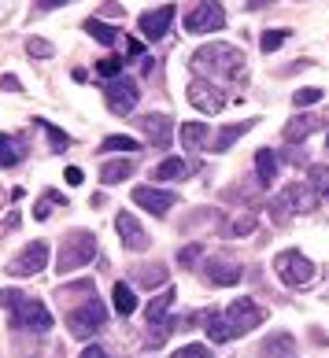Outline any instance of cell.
Here are the masks:
<instances>
[{"label": "cell", "mask_w": 329, "mask_h": 358, "mask_svg": "<svg viewBox=\"0 0 329 358\" xmlns=\"http://www.w3.org/2000/svg\"><path fill=\"white\" fill-rule=\"evenodd\" d=\"M248 129H252V122H233V126H226V129L215 137V152H230V144H233L237 137H244Z\"/></svg>", "instance_id": "cell-24"}, {"label": "cell", "mask_w": 329, "mask_h": 358, "mask_svg": "<svg viewBox=\"0 0 329 358\" xmlns=\"http://www.w3.org/2000/svg\"><path fill=\"white\" fill-rule=\"evenodd\" d=\"M82 358H108V351H104V348H85Z\"/></svg>", "instance_id": "cell-38"}, {"label": "cell", "mask_w": 329, "mask_h": 358, "mask_svg": "<svg viewBox=\"0 0 329 358\" xmlns=\"http://www.w3.org/2000/svg\"><path fill=\"white\" fill-rule=\"evenodd\" d=\"M255 174H259L262 185H270L274 178H278V155H274L270 148H262V152L255 155Z\"/></svg>", "instance_id": "cell-18"}, {"label": "cell", "mask_w": 329, "mask_h": 358, "mask_svg": "<svg viewBox=\"0 0 329 358\" xmlns=\"http://www.w3.org/2000/svg\"><path fill=\"white\" fill-rule=\"evenodd\" d=\"M204 333L211 336V343H226V340L237 336L233 325L226 322V314H211V317H207V329H204Z\"/></svg>", "instance_id": "cell-17"}, {"label": "cell", "mask_w": 329, "mask_h": 358, "mask_svg": "<svg viewBox=\"0 0 329 358\" xmlns=\"http://www.w3.org/2000/svg\"><path fill=\"white\" fill-rule=\"evenodd\" d=\"M137 273V285H144V288H160V285H167V270L160 266V262H152V266H134Z\"/></svg>", "instance_id": "cell-22"}, {"label": "cell", "mask_w": 329, "mask_h": 358, "mask_svg": "<svg viewBox=\"0 0 329 358\" xmlns=\"http://www.w3.org/2000/svg\"><path fill=\"white\" fill-rule=\"evenodd\" d=\"M192 71H204V74H215V78H226V82H241L244 78V52L233 48V45H204L192 52Z\"/></svg>", "instance_id": "cell-1"}, {"label": "cell", "mask_w": 329, "mask_h": 358, "mask_svg": "<svg viewBox=\"0 0 329 358\" xmlns=\"http://www.w3.org/2000/svg\"><path fill=\"white\" fill-rule=\"evenodd\" d=\"M259 355H285V358H293V336H285V333H278V336H274V340H267V343H262V348H259Z\"/></svg>", "instance_id": "cell-26"}, {"label": "cell", "mask_w": 329, "mask_h": 358, "mask_svg": "<svg viewBox=\"0 0 329 358\" xmlns=\"http://www.w3.org/2000/svg\"><path fill=\"white\" fill-rule=\"evenodd\" d=\"M0 303H4V310L11 314V325L22 329V333H48L52 329V314L41 299H30L15 288H4L0 292Z\"/></svg>", "instance_id": "cell-2"}, {"label": "cell", "mask_w": 329, "mask_h": 358, "mask_svg": "<svg viewBox=\"0 0 329 358\" xmlns=\"http://www.w3.org/2000/svg\"><path fill=\"white\" fill-rule=\"evenodd\" d=\"M293 100H296V108H311V103H318V100H322V89L307 85V89H300V92H296Z\"/></svg>", "instance_id": "cell-32"}, {"label": "cell", "mask_w": 329, "mask_h": 358, "mask_svg": "<svg viewBox=\"0 0 329 358\" xmlns=\"http://www.w3.org/2000/svg\"><path fill=\"white\" fill-rule=\"evenodd\" d=\"M37 122H41V129H45V134H48V141H52V148H67V144H71V137L63 134V129H56V126H52V122H45V118H37Z\"/></svg>", "instance_id": "cell-31"}, {"label": "cell", "mask_w": 329, "mask_h": 358, "mask_svg": "<svg viewBox=\"0 0 329 358\" xmlns=\"http://www.w3.org/2000/svg\"><path fill=\"white\" fill-rule=\"evenodd\" d=\"M285 37H288V30H267V34L259 37V48L270 56V52H278V48L285 45Z\"/></svg>", "instance_id": "cell-30"}, {"label": "cell", "mask_w": 329, "mask_h": 358, "mask_svg": "<svg viewBox=\"0 0 329 358\" xmlns=\"http://www.w3.org/2000/svg\"><path fill=\"white\" fill-rule=\"evenodd\" d=\"M104 100H108V108L115 111V115H130L137 108V100H141V89H137V82L134 78H115V82H108L104 85Z\"/></svg>", "instance_id": "cell-6"}, {"label": "cell", "mask_w": 329, "mask_h": 358, "mask_svg": "<svg viewBox=\"0 0 329 358\" xmlns=\"http://www.w3.org/2000/svg\"><path fill=\"white\" fill-rule=\"evenodd\" d=\"M226 322L233 325L237 336H244V333H252V329L262 325V310L255 307L252 299H233L230 310H226Z\"/></svg>", "instance_id": "cell-9"}, {"label": "cell", "mask_w": 329, "mask_h": 358, "mask_svg": "<svg viewBox=\"0 0 329 358\" xmlns=\"http://www.w3.org/2000/svg\"><path fill=\"white\" fill-rule=\"evenodd\" d=\"M130 174H134V163H130V159H115V163H108L100 170V181L104 185H118V181H126Z\"/></svg>", "instance_id": "cell-19"}, {"label": "cell", "mask_w": 329, "mask_h": 358, "mask_svg": "<svg viewBox=\"0 0 329 358\" xmlns=\"http://www.w3.org/2000/svg\"><path fill=\"white\" fill-rule=\"evenodd\" d=\"M85 30L93 34V41H100V45H115V41H118V34H122V30H115V26L100 22V19H89V22H85Z\"/></svg>", "instance_id": "cell-25"}, {"label": "cell", "mask_w": 329, "mask_h": 358, "mask_svg": "<svg viewBox=\"0 0 329 358\" xmlns=\"http://www.w3.org/2000/svg\"><path fill=\"white\" fill-rule=\"evenodd\" d=\"M97 71H100L104 78H111V82H115V78H122V59H111V56H108V59H100V63H97Z\"/></svg>", "instance_id": "cell-33"}, {"label": "cell", "mask_w": 329, "mask_h": 358, "mask_svg": "<svg viewBox=\"0 0 329 358\" xmlns=\"http://www.w3.org/2000/svg\"><path fill=\"white\" fill-rule=\"evenodd\" d=\"M170 22H174V4H160L155 11H144L141 15V34L148 37V41H160L170 30Z\"/></svg>", "instance_id": "cell-12"}, {"label": "cell", "mask_w": 329, "mask_h": 358, "mask_svg": "<svg viewBox=\"0 0 329 358\" xmlns=\"http://www.w3.org/2000/svg\"><path fill=\"white\" fill-rule=\"evenodd\" d=\"M326 141H329V137H326Z\"/></svg>", "instance_id": "cell-43"}, {"label": "cell", "mask_w": 329, "mask_h": 358, "mask_svg": "<svg viewBox=\"0 0 329 358\" xmlns=\"http://www.w3.org/2000/svg\"><path fill=\"white\" fill-rule=\"evenodd\" d=\"M274 270H278V277H281L288 288H300V285H311L314 281V262L304 259L300 251H281V255L274 259Z\"/></svg>", "instance_id": "cell-4"}, {"label": "cell", "mask_w": 329, "mask_h": 358, "mask_svg": "<svg viewBox=\"0 0 329 358\" xmlns=\"http://www.w3.org/2000/svg\"><path fill=\"white\" fill-rule=\"evenodd\" d=\"M26 52H30V56H37V59H48V56H52V45L41 41V37H30V41H26Z\"/></svg>", "instance_id": "cell-35"}, {"label": "cell", "mask_w": 329, "mask_h": 358, "mask_svg": "<svg viewBox=\"0 0 329 358\" xmlns=\"http://www.w3.org/2000/svg\"><path fill=\"white\" fill-rule=\"evenodd\" d=\"M262 4H267V0H248V8H262Z\"/></svg>", "instance_id": "cell-42"}, {"label": "cell", "mask_w": 329, "mask_h": 358, "mask_svg": "<svg viewBox=\"0 0 329 358\" xmlns=\"http://www.w3.org/2000/svg\"><path fill=\"white\" fill-rule=\"evenodd\" d=\"M189 103L196 111H204V115H215V111L226 108V96H222L211 82H200V78H196V82L189 85Z\"/></svg>", "instance_id": "cell-10"}, {"label": "cell", "mask_w": 329, "mask_h": 358, "mask_svg": "<svg viewBox=\"0 0 329 358\" xmlns=\"http://www.w3.org/2000/svg\"><path fill=\"white\" fill-rule=\"evenodd\" d=\"M200 251H204L200 244H189L186 251H178V262H181V266H192V262L200 259Z\"/></svg>", "instance_id": "cell-36"}, {"label": "cell", "mask_w": 329, "mask_h": 358, "mask_svg": "<svg viewBox=\"0 0 329 358\" xmlns=\"http://www.w3.org/2000/svg\"><path fill=\"white\" fill-rule=\"evenodd\" d=\"M186 174H189V166L181 163V159H163V163L155 166L152 178H155V181H181Z\"/></svg>", "instance_id": "cell-20"}, {"label": "cell", "mask_w": 329, "mask_h": 358, "mask_svg": "<svg viewBox=\"0 0 329 358\" xmlns=\"http://www.w3.org/2000/svg\"><path fill=\"white\" fill-rule=\"evenodd\" d=\"M134 203L152 210V215H167L170 207L178 203V192H167V189H148V185H141V189H134Z\"/></svg>", "instance_id": "cell-11"}, {"label": "cell", "mask_w": 329, "mask_h": 358, "mask_svg": "<svg viewBox=\"0 0 329 358\" xmlns=\"http://www.w3.org/2000/svg\"><path fill=\"white\" fill-rule=\"evenodd\" d=\"M141 129L148 134L152 144L167 148V144H170V134H174V122H170L167 115H144V118H141Z\"/></svg>", "instance_id": "cell-15"}, {"label": "cell", "mask_w": 329, "mask_h": 358, "mask_svg": "<svg viewBox=\"0 0 329 358\" xmlns=\"http://www.w3.org/2000/svg\"><path fill=\"white\" fill-rule=\"evenodd\" d=\"M22 159H26V144L19 137L0 134V166H19Z\"/></svg>", "instance_id": "cell-16"}, {"label": "cell", "mask_w": 329, "mask_h": 358, "mask_svg": "<svg viewBox=\"0 0 329 358\" xmlns=\"http://www.w3.org/2000/svg\"><path fill=\"white\" fill-rule=\"evenodd\" d=\"M222 26H226V11H222L218 0H200V4L186 15L189 34H211V30H222Z\"/></svg>", "instance_id": "cell-7"}, {"label": "cell", "mask_w": 329, "mask_h": 358, "mask_svg": "<svg viewBox=\"0 0 329 358\" xmlns=\"http://www.w3.org/2000/svg\"><path fill=\"white\" fill-rule=\"evenodd\" d=\"M111 299H115V310H118V314H122V317H130V314H134V310H137V299H134V288H130V285H122V281H118V285H115V292H111Z\"/></svg>", "instance_id": "cell-21"}, {"label": "cell", "mask_w": 329, "mask_h": 358, "mask_svg": "<svg viewBox=\"0 0 329 358\" xmlns=\"http://www.w3.org/2000/svg\"><path fill=\"white\" fill-rule=\"evenodd\" d=\"M207 141V122H181V144L186 148H200Z\"/></svg>", "instance_id": "cell-23"}, {"label": "cell", "mask_w": 329, "mask_h": 358, "mask_svg": "<svg viewBox=\"0 0 329 358\" xmlns=\"http://www.w3.org/2000/svg\"><path fill=\"white\" fill-rule=\"evenodd\" d=\"M67 181H71V185H82V170H78V166H67Z\"/></svg>", "instance_id": "cell-39"}, {"label": "cell", "mask_w": 329, "mask_h": 358, "mask_svg": "<svg viewBox=\"0 0 329 358\" xmlns=\"http://www.w3.org/2000/svg\"><path fill=\"white\" fill-rule=\"evenodd\" d=\"M174 358H211V351L204 348V343H186V348H178Z\"/></svg>", "instance_id": "cell-34"}, {"label": "cell", "mask_w": 329, "mask_h": 358, "mask_svg": "<svg viewBox=\"0 0 329 358\" xmlns=\"http://www.w3.org/2000/svg\"><path fill=\"white\" fill-rule=\"evenodd\" d=\"M115 229H118V236H122V248H130V251H144V248H148V233L141 229V222L134 215H118Z\"/></svg>", "instance_id": "cell-13"}, {"label": "cell", "mask_w": 329, "mask_h": 358, "mask_svg": "<svg viewBox=\"0 0 329 358\" xmlns=\"http://www.w3.org/2000/svg\"><path fill=\"white\" fill-rule=\"evenodd\" d=\"M4 89H11V92H19V78H11V74H4V82H0Z\"/></svg>", "instance_id": "cell-40"}, {"label": "cell", "mask_w": 329, "mask_h": 358, "mask_svg": "<svg viewBox=\"0 0 329 358\" xmlns=\"http://www.w3.org/2000/svg\"><path fill=\"white\" fill-rule=\"evenodd\" d=\"M104 322H108V310H104V303L97 296H89L78 310H71L67 317V329L74 336H89V333H97V329H104Z\"/></svg>", "instance_id": "cell-5"}, {"label": "cell", "mask_w": 329, "mask_h": 358, "mask_svg": "<svg viewBox=\"0 0 329 358\" xmlns=\"http://www.w3.org/2000/svg\"><path fill=\"white\" fill-rule=\"evenodd\" d=\"M314 126H318V118H311V115H300L296 122H293V126L285 129V137H288V141H304V137L311 134Z\"/></svg>", "instance_id": "cell-27"}, {"label": "cell", "mask_w": 329, "mask_h": 358, "mask_svg": "<svg viewBox=\"0 0 329 358\" xmlns=\"http://www.w3.org/2000/svg\"><path fill=\"white\" fill-rule=\"evenodd\" d=\"M41 4V11H52V8H59V4H67V0H37Z\"/></svg>", "instance_id": "cell-41"}, {"label": "cell", "mask_w": 329, "mask_h": 358, "mask_svg": "<svg viewBox=\"0 0 329 358\" xmlns=\"http://www.w3.org/2000/svg\"><path fill=\"white\" fill-rule=\"evenodd\" d=\"M252 225H255L252 218H237L233 222V233H252Z\"/></svg>", "instance_id": "cell-37"}, {"label": "cell", "mask_w": 329, "mask_h": 358, "mask_svg": "<svg viewBox=\"0 0 329 358\" xmlns=\"http://www.w3.org/2000/svg\"><path fill=\"white\" fill-rule=\"evenodd\" d=\"M311 189L318 192V200H326L329 196V166H311Z\"/></svg>", "instance_id": "cell-29"}, {"label": "cell", "mask_w": 329, "mask_h": 358, "mask_svg": "<svg viewBox=\"0 0 329 358\" xmlns=\"http://www.w3.org/2000/svg\"><path fill=\"white\" fill-rule=\"evenodd\" d=\"M45 262H48V244L45 241H34V244H26L19 255L8 262V273L11 277H34V273L45 270Z\"/></svg>", "instance_id": "cell-8"}, {"label": "cell", "mask_w": 329, "mask_h": 358, "mask_svg": "<svg viewBox=\"0 0 329 358\" xmlns=\"http://www.w3.org/2000/svg\"><path fill=\"white\" fill-rule=\"evenodd\" d=\"M141 144L134 141V137H126V134H115V137H108L100 144V152H137Z\"/></svg>", "instance_id": "cell-28"}, {"label": "cell", "mask_w": 329, "mask_h": 358, "mask_svg": "<svg viewBox=\"0 0 329 358\" xmlns=\"http://www.w3.org/2000/svg\"><path fill=\"white\" fill-rule=\"evenodd\" d=\"M204 273H207V281H211V285L230 288V285L241 281L244 270L237 266V262H226V259H207V262H204Z\"/></svg>", "instance_id": "cell-14"}, {"label": "cell", "mask_w": 329, "mask_h": 358, "mask_svg": "<svg viewBox=\"0 0 329 358\" xmlns=\"http://www.w3.org/2000/svg\"><path fill=\"white\" fill-rule=\"evenodd\" d=\"M97 255V236L89 229H74L67 233V241L59 248V273H71V270H82L85 262H93Z\"/></svg>", "instance_id": "cell-3"}]
</instances>
